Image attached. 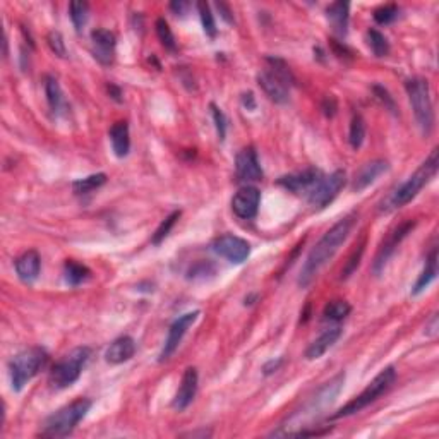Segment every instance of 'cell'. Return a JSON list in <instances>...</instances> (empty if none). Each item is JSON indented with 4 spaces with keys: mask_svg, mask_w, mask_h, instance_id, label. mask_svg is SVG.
<instances>
[{
    "mask_svg": "<svg viewBox=\"0 0 439 439\" xmlns=\"http://www.w3.org/2000/svg\"><path fill=\"white\" fill-rule=\"evenodd\" d=\"M355 220H357V215L355 213L342 218L340 222L335 223L328 232L319 239L318 244L311 249L309 256L306 258L304 266H302L301 275H299V285L301 287L309 285V283L318 277L321 268H325L331 259H333L335 254L338 253V249L343 246V242H345L347 237H349Z\"/></svg>",
    "mask_w": 439,
    "mask_h": 439,
    "instance_id": "cell-1",
    "label": "cell"
},
{
    "mask_svg": "<svg viewBox=\"0 0 439 439\" xmlns=\"http://www.w3.org/2000/svg\"><path fill=\"white\" fill-rule=\"evenodd\" d=\"M438 148H434L429 157L426 158V162L405 182H402L397 189L391 191L388 198L379 205V211L381 213H391V211L400 210V208L409 205L415 196L421 193L422 187L438 174Z\"/></svg>",
    "mask_w": 439,
    "mask_h": 439,
    "instance_id": "cell-2",
    "label": "cell"
},
{
    "mask_svg": "<svg viewBox=\"0 0 439 439\" xmlns=\"http://www.w3.org/2000/svg\"><path fill=\"white\" fill-rule=\"evenodd\" d=\"M295 78L282 59L266 57V69L258 74V85L265 95L275 103L289 102V91L294 86Z\"/></svg>",
    "mask_w": 439,
    "mask_h": 439,
    "instance_id": "cell-3",
    "label": "cell"
},
{
    "mask_svg": "<svg viewBox=\"0 0 439 439\" xmlns=\"http://www.w3.org/2000/svg\"><path fill=\"white\" fill-rule=\"evenodd\" d=\"M91 400L88 398H78L69 405L62 407L55 414H52L45 422H43L40 436L43 438H66L76 429V426L86 417V414L91 409Z\"/></svg>",
    "mask_w": 439,
    "mask_h": 439,
    "instance_id": "cell-4",
    "label": "cell"
},
{
    "mask_svg": "<svg viewBox=\"0 0 439 439\" xmlns=\"http://www.w3.org/2000/svg\"><path fill=\"white\" fill-rule=\"evenodd\" d=\"M395 379H397V371H395L393 366L383 369L381 373H379L378 376L366 386V390L362 391L361 395H357L354 400H350L347 405H343L342 409H338L337 412L331 415V421H335V419L349 417V415H354V414L361 412V410H364L366 407H369L371 403L376 402L379 397H383V395H385L386 391L393 386Z\"/></svg>",
    "mask_w": 439,
    "mask_h": 439,
    "instance_id": "cell-5",
    "label": "cell"
},
{
    "mask_svg": "<svg viewBox=\"0 0 439 439\" xmlns=\"http://www.w3.org/2000/svg\"><path fill=\"white\" fill-rule=\"evenodd\" d=\"M407 95H409L410 105H412L415 121L421 127L422 134L429 136L434 127V109L431 100L429 81L424 78H412L405 83Z\"/></svg>",
    "mask_w": 439,
    "mask_h": 439,
    "instance_id": "cell-6",
    "label": "cell"
},
{
    "mask_svg": "<svg viewBox=\"0 0 439 439\" xmlns=\"http://www.w3.org/2000/svg\"><path fill=\"white\" fill-rule=\"evenodd\" d=\"M47 359H49V355L40 347L23 350V352H19L16 357L11 359L9 373L13 390L21 391L25 388L28 383L43 369V366L47 364Z\"/></svg>",
    "mask_w": 439,
    "mask_h": 439,
    "instance_id": "cell-7",
    "label": "cell"
},
{
    "mask_svg": "<svg viewBox=\"0 0 439 439\" xmlns=\"http://www.w3.org/2000/svg\"><path fill=\"white\" fill-rule=\"evenodd\" d=\"M91 357L90 347H76L69 354L64 355L62 361H59L54 366L50 373V383L55 388H67V386L74 385L81 376L83 369H85L86 362Z\"/></svg>",
    "mask_w": 439,
    "mask_h": 439,
    "instance_id": "cell-8",
    "label": "cell"
},
{
    "mask_svg": "<svg viewBox=\"0 0 439 439\" xmlns=\"http://www.w3.org/2000/svg\"><path fill=\"white\" fill-rule=\"evenodd\" d=\"M345 182H347L345 172L343 170L333 172V174L328 175V177H323L321 181L316 184V187L311 191L309 196H307V199H309V203L314 208L323 210V208L328 206L330 203L333 201L338 194H340V191L343 189V186H345Z\"/></svg>",
    "mask_w": 439,
    "mask_h": 439,
    "instance_id": "cell-9",
    "label": "cell"
},
{
    "mask_svg": "<svg viewBox=\"0 0 439 439\" xmlns=\"http://www.w3.org/2000/svg\"><path fill=\"white\" fill-rule=\"evenodd\" d=\"M414 227H415V222L409 220V222H403L391 230V232L388 234V237H386L385 241H383V244L379 246L376 258H374V263H373L374 275H381V271L385 270L386 265H388L390 258L393 256L397 247L402 244V241L407 237V235L412 232Z\"/></svg>",
    "mask_w": 439,
    "mask_h": 439,
    "instance_id": "cell-10",
    "label": "cell"
},
{
    "mask_svg": "<svg viewBox=\"0 0 439 439\" xmlns=\"http://www.w3.org/2000/svg\"><path fill=\"white\" fill-rule=\"evenodd\" d=\"M213 251L234 265H242L251 256V244L237 235H222L213 241Z\"/></svg>",
    "mask_w": 439,
    "mask_h": 439,
    "instance_id": "cell-11",
    "label": "cell"
},
{
    "mask_svg": "<svg viewBox=\"0 0 439 439\" xmlns=\"http://www.w3.org/2000/svg\"><path fill=\"white\" fill-rule=\"evenodd\" d=\"M199 314H201L199 311L186 313V314H182V316H179L177 319H175L174 323H172V326L169 330V337H167L165 345H163L162 354H160V362L169 361L172 355L175 354V350H177L179 345H181L184 335H186L187 330H189L191 326H193L194 323L198 321Z\"/></svg>",
    "mask_w": 439,
    "mask_h": 439,
    "instance_id": "cell-12",
    "label": "cell"
},
{
    "mask_svg": "<svg viewBox=\"0 0 439 439\" xmlns=\"http://www.w3.org/2000/svg\"><path fill=\"white\" fill-rule=\"evenodd\" d=\"M259 205H261V193L254 186L241 187L232 198V211L241 220H253L256 217Z\"/></svg>",
    "mask_w": 439,
    "mask_h": 439,
    "instance_id": "cell-13",
    "label": "cell"
},
{
    "mask_svg": "<svg viewBox=\"0 0 439 439\" xmlns=\"http://www.w3.org/2000/svg\"><path fill=\"white\" fill-rule=\"evenodd\" d=\"M235 175L239 182H258L263 179V169L259 165L258 153L253 146L241 150L235 158Z\"/></svg>",
    "mask_w": 439,
    "mask_h": 439,
    "instance_id": "cell-14",
    "label": "cell"
},
{
    "mask_svg": "<svg viewBox=\"0 0 439 439\" xmlns=\"http://www.w3.org/2000/svg\"><path fill=\"white\" fill-rule=\"evenodd\" d=\"M323 179V174L318 169H306L297 174L283 175L278 179V186L294 194H307L316 187V184Z\"/></svg>",
    "mask_w": 439,
    "mask_h": 439,
    "instance_id": "cell-15",
    "label": "cell"
},
{
    "mask_svg": "<svg viewBox=\"0 0 439 439\" xmlns=\"http://www.w3.org/2000/svg\"><path fill=\"white\" fill-rule=\"evenodd\" d=\"M115 47H117V38L112 31L98 28L91 33V54L102 66H112L114 64Z\"/></svg>",
    "mask_w": 439,
    "mask_h": 439,
    "instance_id": "cell-16",
    "label": "cell"
},
{
    "mask_svg": "<svg viewBox=\"0 0 439 439\" xmlns=\"http://www.w3.org/2000/svg\"><path fill=\"white\" fill-rule=\"evenodd\" d=\"M198 381L199 378L196 367H187L186 373H184L182 376L181 386H179L177 393H175L174 403H172V407H174L177 412H184V410L193 403L196 393H198Z\"/></svg>",
    "mask_w": 439,
    "mask_h": 439,
    "instance_id": "cell-17",
    "label": "cell"
},
{
    "mask_svg": "<svg viewBox=\"0 0 439 439\" xmlns=\"http://www.w3.org/2000/svg\"><path fill=\"white\" fill-rule=\"evenodd\" d=\"M390 169V163L386 162V160H373V162L366 163L364 167H362L361 170L355 174V179H354V184H352V189L355 191V193H361V191H364L366 187H369L371 184L376 182L379 175H383L385 172H388Z\"/></svg>",
    "mask_w": 439,
    "mask_h": 439,
    "instance_id": "cell-18",
    "label": "cell"
},
{
    "mask_svg": "<svg viewBox=\"0 0 439 439\" xmlns=\"http://www.w3.org/2000/svg\"><path fill=\"white\" fill-rule=\"evenodd\" d=\"M16 273L23 283H33L38 278L40 270H42V259L37 251L30 249L23 253L14 263Z\"/></svg>",
    "mask_w": 439,
    "mask_h": 439,
    "instance_id": "cell-19",
    "label": "cell"
},
{
    "mask_svg": "<svg viewBox=\"0 0 439 439\" xmlns=\"http://www.w3.org/2000/svg\"><path fill=\"white\" fill-rule=\"evenodd\" d=\"M342 337V328L340 326H331V328L325 330L321 335L307 347L306 350V359L307 361H316V359L323 357L335 343L338 342V338Z\"/></svg>",
    "mask_w": 439,
    "mask_h": 439,
    "instance_id": "cell-20",
    "label": "cell"
},
{
    "mask_svg": "<svg viewBox=\"0 0 439 439\" xmlns=\"http://www.w3.org/2000/svg\"><path fill=\"white\" fill-rule=\"evenodd\" d=\"M136 354V342L131 337H119L107 349L105 359L110 364H124L131 361Z\"/></svg>",
    "mask_w": 439,
    "mask_h": 439,
    "instance_id": "cell-21",
    "label": "cell"
},
{
    "mask_svg": "<svg viewBox=\"0 0 439 439\" xmlns=\"http://www.w3.org/2000/svg\"><path fill=\"white\" fill-rule=\"evenodd\" d=\"M349 11L350 4L343 2V0L330 4L328 9H326V18L333 26L335 33L340 35V37H345L347 31H349Z\"/></svg>",
    "mask_w": 439,
    "mask_h": 439,
    "instance_id": "cell-22",
    "label": "cell"
},
{
    "mask_svg": "<svg viewBox=\"0 0 439 439\" xmlns=\"http://www.w3.org/2000/svg\"><path fill=\"white\" fill-rule=\"evenodd\" d=\"M110 143L112 150H114L115 157L124 158L129 155L131 150V134H129V124L126 121L115 122L110 127Z\"/></svg>",
    "mask_w": 439,
    "mask_h": 439,
    "instance_id": "cell-23",
    "label": "cell"
},
{
    "mask_svg": "<svg viewBox=\"0 0 439 439\" xmlns=\"http://www.w3.org/2000/svg\"><path fill=\"white\" fill-rule=\"evenodd\" d=\"M436 275H438V249L436 247H433V251H431V254L426 259L424 270H422V273L419 275L417 282H415V285L412 289V295H419L424 292L427 287L436 280Z\"/></svg>",
    "mask_w": 439,
    "mask_h": 439,
    "instance_id": "cell-24",
    "label": "cell"
},
{
    "mask_svg": "<svg viewBox=\"0 0 439 439\" xmlns=\"http://www.w3.org/2000/svg\"><path fill=\"white\" fill-rule=\"evenodd\" d=\"M45 95H47V102H49V107L52 110V114L59 115L64 109V93L61 90V85L55 78L52 76H47L45 78Z\"/></svg>",
    "mask_w": 439,
    "mask_h": 439,
    "instance_id": "cell-25",
    "label": "cell"
},
{
    "mask_svg": "<svg viewBox=\"0 0 439 439\" xmlns=\"http://www.w3.org/2000/svg\"><path fill=\"white\" fill-rule=\"evenodd\" d=\"M64 273H66V282L71 287H78L81 283H85L88 278L91 277V271L88 270V266L81 265V263H76L74 259H69L64 265Z\"/></svg>",
    "mask_w": 439,
    "mask_h": 439,
    "instance_id": "cell-26",
    "label": "cell"
},
{
    "mask_svg": "<svg viewBox=\"0 0 439 439\" xmlns=\"http://www.w3.org/2000/svg\"><path fill=\"white\" fill-rule=\"evenodd\" d=\"M105 182H107L105 174H95V175H90V177L79 179V181L73 182V191L79 196L90 194V193H93V191H97L98 187H102Z\"/></svg>",
    "mask_w": 439,
    "mask_h": 439,
    "instance_id": "cell-27",
    "label": "cell"
},
{
    "mask_svg": "<svg viewBox=\"0 0 439 439\" xmlns=\"http://www.w3.org/2000/svg\"><path fill=\"white\" fill-rule=\"evenodd\" d=\"M69 16L71 21L78 33H81L83 28L86 26L88 18H90V6L86 2H71L69 4Z\"/></svg>",
    "mask_w": 439,
    "mask_h": 439,
    "instance_id": "cell-28",
    "label": "cell"
},
{
    "mask_svg": "<svg viewBox=\"0 0 439 439\" xmlns=\"http://www.w3.org/2000/svg\"><path fill=\"white\" fill-rule=\"evenodd\" d=\"M350 311H352V307H350L349 302L331 301L323 311V316H325L326 321H342V319L349 316Z\"/></svg>",
    "mask_w": 439,
    "mask_h": 439,
    "instance_id": "cell-29",
    "label": "cell"
},
{
    "mask_svg": "<svg viewBox=\"0 0 439 439\" xmlns=\"http://www.w3.org/2000/svg\"><path fill=\"white\" fill-rule=\"evenodd\" d=\"M367 40H369V47L376 57L381 59V57H386V55L390 54V43H388V40H386L385 35L381 33V31L374 30L373 28V30L367 31Z\"/></svg>",
    "mask_w": 439,
    "mask_h": 439,
    "instance_id": "cell-30",
    "label": "cell"
},
{
    "mask_svg": "<svg viewBox=\"0 0 439 439\" xmlns=\"http://www.w3.org/2000/svg\"><path fill=\"white\" fill-rule=\"evenodd\" d=\"M364 249H366V235L361 239V242L355 246L352 254H350L349 261H347L345 266H343L342 277H340L342 280H347V278L352 277V275L355 273V270H357L359 265H361V259H362V254H364Z\"/></svg>",
    "mask_w": 439,
    "mask_h": 439,
    "instance_id": "cell-31",
    "label": "cell"
},
{
    "mask_svg": "<svg viewBox=\"0 0 439 439\" xmlns=\"http://www.w3.org/2000/svg\"><path fill=\"white\" fill-rule=\"evenodd\" d=\"M366 138V122L361 115H354L352 122H350V131H349V143L354 150H359L364 143Z\"/></svg>",
    "mask_w": 439,
    "mask_h": 439,
    "instance_id": "cell-32",
    "label": "cell"
},
{
    "mask_svg": "<svg viewBox=\"0 0 439 439\" xmlns=\"http://www.w3.org/2000/svg\"><path fill=\"white\" fill-rule=\"evenodd\" d=\"M179 218H181V211H174V213H170L169 217H167L162 223H160V227L157 229V232H155L153 239H151V242H153L155 246L162 244V242L165 241L167 237H169L170 230L174 229V225L177 223Z\"/></svg>",
    "mask_w": 439,
    "mask_h": 439,
    "instance_id": "cell-33",
    "label": "cell"
},
{
    "mask_svg": "<svg viewBox=\"0 0 439 439\" xmlns=\"http://www.w3.org/2000/svg\"><path fill=\"white\" fill-rule=\"evenodd\" d=\"M373 16H374V21H376L378 25H381V26L391 25V23L397 21L398 16H400V7H398L397 4H388V6H383L374 11Z\"/></svg>",
    "mask_w": 439,
    "mask_h": 439,
    "instance_id": "cell-34",
    "label": "cell"
},
{
    "mask_svg": "<svg viewBox=\"0 0 439 439\" xmlns=\"http://www.w3.org/2000/svg\"><path fill=\"white\" fill-rule=\"evenodd\" d=\"M155 28H157V35H158L160 42H162V45L170 52L177 50V43H175V37H174V33H172L169 23H167L163 18H160L157 19V25H155Z\"/></svg>",
    "mask_w": 439,
    "mask_h": 439,
    "instance_id": "cell-35",
    "label": "cell"
},
{
    "mask_svg": "<svg viewBox=\"0 0 439 439\" xmlns=\"http://www.w3.org/2000/svg\"><path fill=\"white\" fill-rule=\"evenodd\" d=\"M198 11L201 16L203 30L210 38L217 37V25H215V16L211 13V7L206 2H198Z\"/></svg>",
    "mask_w": 439,
    "mask_h": 439,
    "instance_id": "cell-36",
    "label": "cell"
},
{
    "mask_svg": "<svg viewBox=\"0 0 439 439\" xmlns=\"http://www.w3.org/2000/svg\"><path fill=\"white\" fill-rule=\"evenodd\" d=\"M211 109V115H213V121H215V127H217V134L220 141H225V136H227V117L223 114L220 107L211 103L210 105Z\"/></svg>",
    "mask_w": 439,
    "mask_h": 439,
    "instance_id": "cell-37",
    "label": "cell"
},
{
    "mask_svg": "<svg viewBox=\"0 0 439 439\" xmlns=\"http://www.w3.org/2000/svg\"><path fill=\"white\" fill-rule=\"evenodd\" d=\"M47 42H49L50 50L54 52L57 57H67V49H66V42H64V37L59 31H50L49 37H47Z\"/></svg>",
    "mask_w": 439,
    "mask_h": 439,
    "instance_id": "cell-38",
    "label": "cell"
},
{
    "mask_svg": "<svg viewBox=\"0 0 439 439\" xmlns=\"http://www.w3.org/2000/svg\"><path fill=\"white\" fill-rule=\"evenodd\" d=\"M373 91H374V97H376L379 102H381L383 105H385L386 110H390L393 115L398 114V112H397V103H395L393 97H391L390 91L386 90V88H383V86H379V85H374Z\"/></svg>",
    "mask_w": 439,
    "mask_h": 439,
    "instance_id": "cell-39",
    "label": "cell"
},
{
    "mask_svg": "<svg viewBox=\"0 0 439 439\" xmlns=\"http://www.w3.org/2000/svg\"><path fill=\"white\" fill-rule=\"evenodd\" d=\"M323 110H325V114L328 115V117H333L335 112H337V103H335L333 97H328L325 100V103H323Z\"/></svg>",
    "mask_w": 439,
    "mask_h": 439,
    "instance_id": "cell-40",
    "label": "cell"
},
{
    "mask_svg": "<svg viewBox=\"0 0 439 439\" xmlns=\"http://www.w3.org/2000/svg\"><path fill=\"white\" fill-rule=\"evenodd\" d=\"M170 9L174 11L175 14H186V11L189 9V4L182 2V0H179V2H172L170 4Z\"/></svg>",
    "mask_w": 439,
    "mask_h": 439,
    "instance_id": "cell-41",
    "label": "cell"
},
{
    "mask_svg": "<svg viewBox=\"0 0 439 439\" xmlns=\"http://www.w3.org/2000/svg\"><path fill=\"white\" fill-rule=\"evenodd\" d=\"M217 7H218V11H220V14H222V18L225 19L227 23H230V25H232L234 23V18L230 14V9H229V6H225V4H217Z\"/></svg>",
    "mask_w": 439,
    "mask_h": 439,
    "instance_id": "cell-42",
    "label": "cell"
},
{
    "mask_svg": "<svg viewBox=\"0 0 439 439\" xmlns=\"http://www.w3.org/2000/svg\"><path fill=\"white\" fill-rule=\"evenodd\" d=\"M242 102H244V105H246L249 110H253V109H254V95H253V93L242 95Z\"/></svg>",
    "mask_w": 439,
    "mask_h": 439,
    "instance_id": "cell-43",
    "label": "cell"
},
{
    "mask_svg": "<svg viewBox=\"0 0 439 439\" xmlns=\"http://www.w3.org/2000/svg\"><path fill=\"white\" fill-rule=\"evenodd\" d=\"M109 93H110V97L114 98V100H117V102H122V91L119 90L117 86H114V85H110L109 86Z\"/></svg>",
    "mask_w": 439,
    "mask_h": 439,
    "instance_id": "cell-44",
    "label": "cell"
},
{
    "mask_svg": "<svg viewBox=\"0 0 439 439\" xmlns=\"http://www.w3.org/2000/svg\"><path fill=\"white\" fill-rule=\"evenodd\" d=\"M427 333H429V335H436L438 333V318L436 316H434L433 321H431V330L427 331Z\"/></svg>",
    "mask_w": 439,
    "mask_h": 439,
    "instance_id": "cell-45",
    "label": "cell"
}]
</instances>
